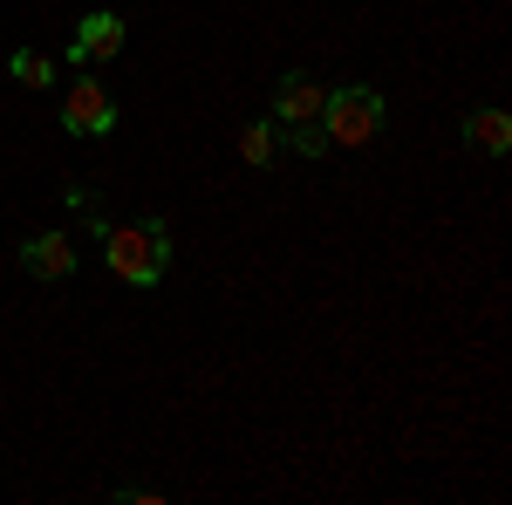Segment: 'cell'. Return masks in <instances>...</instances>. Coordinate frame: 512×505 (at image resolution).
Here are the masks:
<instances>
[{"mask_svg": "<svg viewBox=\"0 0 512 505\" xmlns=\"http://www.w3.org/2000/svg\"><path fill=\"white\" fill-rule=\"evenodd\" d=\"M103 253H110V273H117L123 287H151V280L171 267V233H164V219L103 226Z\"/></svg>", "mask_w": 512, "mask_h": 505, "instance_id": "6da1fadb", "label": "cell"}, {"mask_svg": "<svg viewBox=\"0 0 512 505\" xmlns=\"http://www.w3.org/2000/svg\"><path fill=\"white\" fill-rule=\"evenodd\" d=\"M321 130H328V144H342V151H362L376 130H383V96L376 89H328V110H321Z\"/></svg>", "mask_w": 512, "mask_h": 505, "instance_id": "7a4b0ae2", "label": "cell"}, {"mask_svg": "<svg viewBox=\"0 0 512 505\" xmlns=\"http://www.w3.org/2000/svg\"><path fill=\"white\" fill-rule=\"evenodd\" d=\"M62 130H69V137H110V130H117V96L96 76H76L69 96H62Z\"/></svg>", "mask_w": 512, "mask_h": 505, "instance_id": "3957f363", "label": "cell"}, {"mask_svg": "<svg viewBox=\"0 0 512 505\" xmlns=\"http://www.w3.org/2000/svg\"><path fill=\"white\" fill-rule=\"evenodd\" d=\"M321 110H328V82H315V76H287L274 89V123L280 130H308V123H321Z\"/></svg>", "mask_w": 512, "mask_h": 505, "instance_id": "277c9868", "label": "cell"}, {"mask_svg": "<svg viewBox=\"0 0 512 505\" xmlns=\"http://www.w3.org/2000/svg\"><path fill=\"white\" fill-rule=\"evenodd\" d=\"M123 55V21L117 14H89L76 28V41H69V62L76 69H89V62H117Z\"/></svg>", "mask_w": 512, "mask_h": 505, "instance_id": "5b68a950", "label": "cell"}, {"mask_svg": "<svg viewBox=\"0 0 512 505\" xmlns=\"http://www.w3.org/2000/svg\"><path fill=\"white\" fill-rule=\"evenodd\" d=\"M21 273H35V280H69V273H76L69 233H35L28 246H21Z\"/></svg>", "mask_w": 512, "mask_h": 505, "instance_id": "8992f818", "label": "cell"}, {"mask_svg": "<svg viewBox=\"0 0 512 505\" xmlns=\"http://www.w3.org/2000/svg\"><path fill=\"white\" fill-rule=\"evenodd\" d=\"M465 144H478V151H512V117L506 110H478V117H465Z\"/></svg>", "mask_w": 512, "mask_h": 505, "instance_id": "52a82bcc", "label": "cell"}, {"mask_svg": "<svg viewBox=\"0 0 512 505\" xmlns=\"http://www.w3.org/2000/svg\"><path fill=\"white\" fill-rule=\"evenodd\" d=\"M274 151H280V123H246L239 130V157L246 164H274Z\"/></svg>", "mask_w": 512, "mask_h": 505, "instance_id": "ba28073f", "label": "cell"}, {"mask_svg": "<svg viewBox=\"0 0 512 505\" xmlns=\"http://www.w3.org/2000/svg\"><path fill=\"white\" fill-rule=\"evenodd\" d=\"M7 69H14V82H28V89H48V82H55V62H48V55H35V48H21Z\"/></svg>", "mask_w": 512, "mask_h": 505, "instance_id": "9c48e42d", "label": "cell"}]
</instances>
